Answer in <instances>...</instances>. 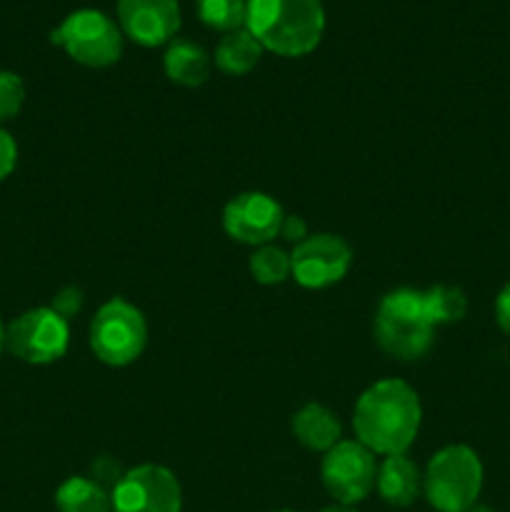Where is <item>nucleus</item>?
<instances>
[{
    "label": "nucleus",
    "mask_w": 510,
    "mask_h": 512,
    "mask_svg": "<svg viewBox=\"0 0 510 512\" xmlns=\"http://www.w3.org/2000/svg\"><path fill=\"white\" fill-rule=\"evenodd\" d=\"M113 512H180L183 490L165 465L145 463L125 470L110 493Z\"/></svg>",
    "instance_id": "nucleus-9"
},
{
    "label": "nucleus",
    "mask_w": 510,
    "mask_h": 512,
    "mask_svg": "<svg viewBox=\"0 0 510 512\" xmlns=\"http://www.w3.org/2000/svg\"><path fill=\"white\" fill-rule=\"evenodd\" d=\"M15 163H18V145L8 130L0 128V183L13 173Z\"/></svg>",
    "instance_id": "nucleus-23"
},
{
    "label": "nucleus",
    "mask_w": 510,
    "mask_h": 512,
    "mask_svg": "<svg viewBox=\"0 0 510 512\" xmlns=\"http://www.w3.org/2000/svg\"><path fill=\"white\" fill-rule=\"evenodd\" d=\"M353 265V250L340 235L315 233L290 253V278L300 288L323 290L340 283Z\"/></svg>",
    "instance_id": "nucleus-10"
},
{
    "label": "nucleus",
    "mask_w": 510,
    "mask_h": 512,
    "mask_svg": "<svg viewBox=\"0 0 510 512\" xmlns=\"http://www.w3.org/2000/svg\"><path fill=\"white\" fill-rule=\"evenodd\" d=\"M55 508L58 512H113V503L103 485L75 475L55 490Z\"/></svg>",
    "instance_id": "nucleus-17"
},
{
    "label": "nucleus",
    "mask_w": 510,
    "mask_h": 512,
    "mask_svg": "<svg viewBox=\"0 0 510 512\" xmlns=\"http://www.w3.org/2000/svg\"><path fill=\"white\" fill-rule=\"evenodd\" d=\"M250 275L260 285H280L290 278V255L275 245H260L248 260Z\"/></svg>",
    "instance_id": "nucleus-20"
},
{
    "label": "nucleus",
    "mask_w": 510,
    "mask_h": 512,
    "mask_svg": "<svg viewBox=\"0 0 510 512\" xmlns=\"http://www.w3.org/2000/svg\"><path fill=\"white\" fill-rule=\"evenodd\" d=\"M88 343L100 363L125 368L135 363L148 345L145 315L125 298H110L90 320Z\"/></svg>",
    "instance_id": "nucleus-5"
},
{
    "label": "nucleus",
    "mask_w": 510,
    "mask_h": 512,
    "mask_svg": "<svg viewBox=\"0 0 510 512\" xmlns=\"http://www.w3.org/2000/svg\"><path fill=\"white\" fill-rule=\"evenodd\" d=\"M195 8L203 25L223 35L245 28L248 18V0H195Z\"/></svg>",
    "instance_id": "nucleus-19"
},
{
    "label": "nucleus",
    "mask_w": 510,
    "mask_h": 512,
    "mask_svg": "<svg viewBox=\"0 0 510 512\" xmlns=\"http://www.w3.org/2000/svg\"><path fill=\"white\" fill-rule=\"evenodd\" d=\"M50 308H53L60 318L70 320L75 313H80V308H83V290L75 288V285H68V288L58 290L53 303H50Z\"/></svg>",
    "instance_id": "nucleus-22"
},
{
    "label": "nucleus",
    "mask_w": 510,
    "mask_h": 512,
    "mask_svg": "<svg viewBox=\"0 0 510 512\" xmlns=\"http://www.w3.org/2000/svg\"><path fill=\"white\" fill-rule=\"evenodd\" d=\"M293 435L303 448L328 453L343 440V428L333 410L320 403H308L293 415Z\"/></svg>",
    "instance_id": "nucleus-15"
},
{
    "label": "nucleus",
    "mask_w": 510,
    "mask_h": 512,
    "mask_svg": "<svg viewBox=\"0 0 510 512\" xmlns=\"http://www.w3.org/2000/svg\"><path fill=\"white\" fill-rule=\"evenodd\" d=\"M70 348V325L50 305L25 310L5 328V350L28 365H50Z\"/></svg>",
    "instance_id": "nucleus-7"
},
{
    "label": "nucleus",
    "mask_w": 510,
    "mask_h": 512,
    "mask_svg": "<svg viewBox=\"0 0 510 512\" xmlns=\"http://www.w3.org/2000/svg\"><path fill=\"white\" fill-rule=\"evenodd\" d=\"M283 218L285 213L278 200L260 190H248L228 200L223 210V230L235 243L260 248L278 238Z\"/></svg>",
    "instance_id": "nucleus-11"
},
{
    "label": "nucleus",
    "mask_w": 510,
    "mask_h": 512,
    "mask_svg": "<svg viewBox=\"0 0 510 512\" xmlns=\"http://www.w3.org/2000/svg\"><path fill=\"white\" fill-rule=\"evenodd\" d=\"M423 408L405 380L385 378L370 385L353 410L355 440L375 455H403L418 438Z\"/></svg>",
    "instance_id": "nucleus-1"
},
{
    "label": "nucleus",
    "mask_w": 510,
    "mask_h": 512,
    "mask_svg": "<svg viewBox=\"0 0 510 512\" xmlns=\"http://www.w3.org/2000/svg\"><path fill=\"white\" fill-rule=\"evenodd\" d=\"M50 43L63 48L85 68H108L123 55V30L100 10H75L50 33Z\"/></svg>",
    "instance_id": "nucleus-6"
},
{
    "label": "nucleus",
    "mask_w": 510,
    "mask_h": 512,
    "mask_svg": "<svg viewBox=\"0 0 510 512\" xmlns=\"http://www.w3.org/2000/svg\"><path fill=\"white\" fill-rule=\"evenodd\" d=\"M25 103V83L18 73L0 70V123L13 120Z\"/></svg>",
    "instance_id": "nucleus-21"
},
{
    "label": "nucleus",
    "mask_w": 510,
    "mask_h": 512,
    "mask_svg": "<svg viewBox=\"0 0 510 512\" xmlns=\"http://www.w3.org/2000/svg\"><path fill=\"white\" fill-rule=\"evenodd\" d=\"M465 512H495L493 508H488V505H480V503H475L473 508H468Z\"/></svg>",
    "instance_id": "nucleus-27"
},
{
    "label": "nucleus",
    "mask_w": 510,
    "mask_h": 512,
    "mask_svg": "<svg viewBox=\"0 0 510 512\" xmlns=\"http://www.w3.org/2000/svg\"><path fill=\"white\" fill-rule=\"evenodd\" d=\"M495 323L505 335H510V283L495 298Z\"/></svg>",
    "instance_id": "nucleus-25"
},
{
    "label": "nucleus",
    "mask_w": 510,
    "mask_h": 512,
    "mask_svg": "<svg viewBox=\"0 0 510 512\" xmlns=\"http://www.w3.org/2000/svg\"><path fill=\"white\" fill-rule=\"evenodd\" d=\"M373 335L380 350L390 358H423L435 338V328L423 308V290L395 288L385 293L375 310Z\"/></svg>",
    "instance_id": "nucleus-3"
},
{
    "label": "nucleus",
    "mask_w": 510,
    "mask_h": 512,
    "mask_svg": "<svg viewBox=\"0 0 510 512\" xmlns=\"http://www.w3.org/2000/svg\"><path fill=\"white\" fill-rule=\"evenodd\" d=\"M375 453L358 440H340L325 453L320 478L330 498L340 505H358L375 490Z\"/></svg>",
    "instance_id": "nucleus-8"
},
{
    "label": "nucleus",
    "mask_w": 510,
    "mask_h": 512,
    "mask_svg": "<svg viewBox=\"0 0 510 512\" xmlns=\"http://www.w3.org/2000/svg\"><path fill=\"white\" fill-rule=\"evenodd\" d=\"M163 68L165 75L175 85L198 88V85H203L208 80L210 68H213V58H210L203 45L193 43L188 38H173L165 45Z\"/></svg>",
    "instance_id": "nucleus-14"
},
{
    "label": "nucleus",
    "mask_w": 510,
    "mask_h": 512,
    "mask_svg": "<svg viewBox=\"0 0 510 512\" xmlns=\"http://www.w3.org/2000/svg\"><path fill=\"white\" fill-rule=\"evenodd\" d=\"M420 488H423V478H420L418 465L405 453L388 455L378 465L375 490L383 498V503L393 505V508H408L410 503H415Z\"/></svg>",
    "instance_id": "nucleus-13"
},
{
    "label": "nucleus",
    "mask_w": 510,
    "mask_h": 512,
    "mask_svg": "<svg viewBox=\"0 0 510 512\" xmlns=\"http://www.w3.org/2000/svg\"><path fill=\"white\" fill-rule=\"evenodd\" d=\"M3 350H5V325L3 320H0V355H3Z\"/></svg>",
    "instance_id": "nucleus-28"
},
{
    "label": "nucleus",
    "mask_w": 510,
    "mask_h": 512,
    "mask_svg": "<svg viewBox=\"0 0 510 512\" xmlns=\"http://www.w3.org/2000/svg\"><path fill=\"white\" fill-rule=\"evenodd\" d=\"M320 512H358V510H355V505H340V503H333V505H328V508H323Z\"/></svg>",
    "instance_id": "nucleus-26"
},
{
    "label": "nucleus",
    "mask_w": 510,
    "mask_h": 512,
    "mask_svg": "<svg viewBox=\"0 0 510 512\" xmlns=\"http://www.w3.org/2000/svg\"><path fill=\"white\" fill-rule=\"evenodd\" d=\"M118 25L123 35L143 48H160L180 28L178 0H118Z\"/></svg>",
    "instance_id": "nucleus-12"
},
{
    "label": "nucleus",
    "mask_w": 510,
    "mask_h": 512,
    "mask_svg": "<svg viewBox=\"0 0 510 512\" xmlns=\"http://www.w3.org/2000/svg\"><path fill=\"white\" fill-rule=\"evenodd\" d=\"M275 512H295V510H275Z\"/></svg>",
    "instance_id": "nucleus-29"
},
{
    "label": "nucleus",
    "mask_w": 510,
    "mask_h": 512,
    "mask_svg": "<svg viewBox=\"0 0 510 512\" xmlns=\"http://www.w3.org/2000/svg\"><path fill=\"white\" fill-rule=\"evenodd\" d=\"M245 28L280 58L313 53L325 33L323 0H248Z\"/></svg>",
    "instance_id": "nucleus-2"
},
{
    "label": "nucleus",
    "mask_w": 510,
    "mask_h": 512,
    "mask_svg": "<svg viewBox=\"0 0 510 512\" xmlns=\"http://www.w3.org/2000/svg\"><path fill=\"white\" fill-rule=\"evenodd\" d=\"M483 490V463L468 445H448L428 460L423 493L438 512H465Z\"/></svg>",
    "instance_id": "nucleus-4"
},
{
    "label": "nucleus",
    "mask_w": 510,
    "mask_h": 512,
    "mask_svg": "<svg viewBox=\"0 0 510 512\" xmlns=\"http://www.w3.org/2000/svg\"><path fill=\"white\" fill-rule=\"evenodd\" d=\"M308 223H305L300 215H285L283 225H280V238L288 240V243L298 245L308 238Z\"/></svg>",
    "instance_id": "nucleus-24"
},
{
    "label": "nucleus",
    "mask_w": 510,
    "mask_h": 512,
    "mask_svg": "<svg viewBox=\"0 0 510 512\" xmlns=\"http://www.w3.org/2000/svg\"><path fill=\"white\" fill-rule=\"evenodd\" d=\"M263 53V45L253 38V33L248 28H240L220 38L213 60L215 68L223 70L225 75H245L260 63Z\"/></svg>",
    "instance_id": "nucleus-16"
},
{
    "label": "nucleus",
    "mask_w": 510,
    "mask_h": 512,
    "mask_svg": "<svg viewBox=\"0 0 510 512\" xmlns=\"http://www.w3.org/2000/svg\"><path fill=\"white\" fill-rule=\"evenodd\" d=\"M423 308L430 325L440 328V325H453L465 318L468 298L455 285H433V288L423 290Z\"/></svg>",
    "instance_id": "nucleus-18"
}]
</instances>
